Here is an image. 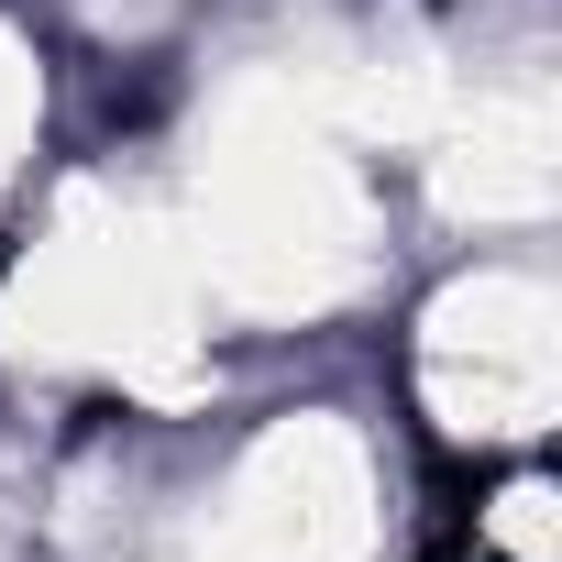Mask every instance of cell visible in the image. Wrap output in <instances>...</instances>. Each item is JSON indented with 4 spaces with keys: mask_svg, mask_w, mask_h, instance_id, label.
I'll return each mask as SVG.
<instances>
[{
    "mask_svg": "<svg viewBox=\"0 0 562 562\" xmlns=\"http://www.w3.org/2000/svg\"><path fill=\"white\" fill-rule=\"evenodd\" d=\"M397 430L441 463H507L551 430V265L529 243H474L397 321Z\"/></svg>",
    "mask_w": 562,
    "mask_h": 562,
    "instance_id": "obj_1",
    "label": "cell"
}]
</instances>
